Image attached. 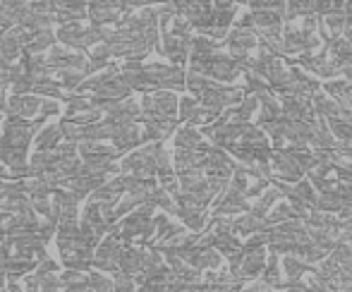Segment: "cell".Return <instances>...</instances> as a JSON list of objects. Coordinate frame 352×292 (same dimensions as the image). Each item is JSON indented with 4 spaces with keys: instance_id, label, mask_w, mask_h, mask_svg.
<instances>
[{
    "instance_id": "6da1fadb",
    "label": "cell",
    "mask_w": 352,
    "mask_h": 292,
    "mask_svg": "<svg viewBox=\"0 0 352 292\" xmlns=\"http://www.w3.org/2000/svg\"><path fill=\"white\" fill-rule=\"evenodd\" d=\"M163 144H142L140 148L130 151L120 163V175H130L137 180H156V156Z\"/></svg>"
},
{
    "instance_id": "7a4b0ae2",
    "label": "cell",
    "mask_w": 352,
    "mask_h": 292,
    "mask_svg": "<svg viewBox=\"0 0 352 292\" xmlns=\"http://www.w3.org/2000/svg\"><path fill=\"white\" fill-rule=\"evenodd\" d=\"M242 98H245V89L242 87H232V84H213L211 89H206V91L197 98V103L211 113H223L226 108L240 106Z\"/></svg>"
},
{
    "instance_id": "3957f363",
    "label": "cell",
    "mask_w": 352,
    "mask_h": 292,
    "mask_svg": "<svg viewBox=\"0 0 352 292\" xmlns=\"http://www.w3.org/2000/svg\"><path fill=\"white\" fill-rule=\"evenodd\" d=\"M56 245H58V254H60V264L67 271H82V273L91 271L94 249L84 247L79 242V237H74V240H58L56 237Z\"/></svg>"
},
{
    "instance_id": "277c9868",
    "label": "cell",
    "mask_w": 352,
    "mask_h": 292,
    "mask_svg": "<svg viewBox=\"0 0 352 292\" xmlns=\"http://www.w3.org/2000/svg\"><path fill=\"white\" fill-rule=\"evenodd\" d=\"M144 72L151 79L156 91H182L185 89V70L163 63H144Z\"/></svg>"
},
{
    "instance_id": "5b68a950",
    "label": "cell",
    "mask_w": 352,
    "mask_h": 292,
    "mask_svg": "<svg viewBox=\"0 0 352 292\" xmlns=\"http://www.w3.org/2000/svg\"><path fill=\"white\" fill-rule=\"evenodd\" d=\"M135 12V5L130 3H91L87 5V17L91 19V27H113V24H120L127 14Z\"/></svg>"
},
{
    "instance_id": "8992f818",
    "label": "cell",
    "mask_w": 352,
    "mask_h": 292,
    "mask_svg": "<svg viewBox=\"0 0 352 292\" xmlns=\"http://www.w3.org/2000/svg\"><path fill=\"white\" fill-rule=\"evenodd\" d=\"M120 251H122V242L118 240L116 232H108L98 247L94 249V261H91V269L94 271H101V273H118V264H120Z\"/></svg>"
},
{
    "instance_id": "52a82bcc",
    "label": "cell",
    "mask_w": 352,
    "mask_h": 292,
    "mask_svg": "<svg viewBox=\"0 0 352 292\" xmlns=\"http://www.w3.org/2000/svg\"><path fill=\"white\" fill-rule=\"evenodd\" d=\"M252 209V204L245 199V194L237 190H232L230 185L226 187V192L218 194L216 209H213V218H230V216H242Z\"/></svg>"
},
{
    "instance_id": "ba28073f",
    "label": "cell",
    "mask_w": 352,
    "mask_h": 292,
    "mask_svg": "<svg viewBox=\"0 0 352 292\" xmlns=\"http://www.w3.org/2000/svg\"><path fill=\"white\" fill-rule=\"evenodd\" d=\"M190 48H192V36L180 38V36H173V34H163L158 53L163 58H168L175 67H182L190 60Z\"/></svg>"
},
{
    "instance_id": "9c48e42d",
    "label": "cell",
    "mask_w": 352,
    "mask_h": 292,
    "mask_svg": "<svg viewBox=\"0 0 352 292\" xmlns=\"http://www.w3.org/2000/svg\"><path fill=\"white\" fill-rule=\"evenodd\" d=\"M269 166H271V172H274V180L285 182V185H295V182H300L302 175H305V172L295 166V161H292L290 153H287L285 148L271 153Z\"/></svg>"
},
{
    "instance_id": "30bf717a",
    "label": "cell",
    "mask_w": 352,
    "mask_h": 292,
    "mask_svg": "<svg viewBox=\"0 0 352 292\" xmlns=\"http://www.w3.org/2000/svg\"><path fill=\"white\" fill-rule=\"evenodd\" d=\"M237 163L228 156V151L223 148L211 146L206 153V163H204V175L206 177H218V180H230L232 172H235Z\"/></svg>"
},
{
    "instance_id": "8fae6325",
    "label": "cell",
    "mask_w": 352,
    "mask_h": 292,
    "mask_svg": "<svg viewBox=\"0 0 352 292\" xmlns=\"http://www.w3.org/2000/svg\"><path fill=\"white\" fill-rule=\"evenodd\" d=\"M41 108V98L36 96H8L5 101V117H22V120H34Z\"/></svg>"
},
{
    "instance_id": "7c38bea8",
    "label": "cell",
    "mask_w": 352,
    "mask_h": 292,
    "mask_svg": "<svg viewBox=\"0 0 352 292\" xmlns=\"http://www.w3.org/2000/svg\"><path fill=\"white\" fill-rule=\"evenodd\" d=\"M242 261L235 271H230L232 276L245 283V280H254L264 273V266H266V249H256V251H242Z\"/></svg>"
},
{
    "instance_id": "4fadbf2b",
    "label": "cell",
    "mask_w": 352,
    "mask_h": 292,
    "mask_svg": "<svg viewBox=\"0 0 352 292\" xmlns=\"http://www.w3.org/2000/svg\"><path fill=\"white\" fill-rule=\"evenodd\" d=\"M140 117H142V111H140V103L135 98H127V101L118 103L111 113L106 115V120L111 122L113 127H135L140 125Z\"/></svg>"
},
{
    "instance_id": "5bb4252c",
    "label": "cell",
    "mask_w": 352,
    "mask_h": 292,
    "mask_svg": "<svg viewBox=\"0 0 352 292\" xmlns=\"http://www.w3.org/2000/svg\"><path fill=\"white\" fill-rule=\"evenodd\" d=\"M91 96L98 98V101H116V103H122V101H127V98L132 96V91L125 87V84H122L120 74H113V77L103 79V82L98 84L96 89H94Z\"/></svg>"
},
{
    "instance_id": "9a60e30c",
    "label": "cell",
    "mask_w": 352,
    "mask_h": 292,
    "mask_svg": "<svg viewBox=\"0 0 352 292\" xmlns=\"http://www.w3.org/2000/svg\"><path fill=\"white\" fill-rule=\"evenodd\" d=\"M280 115L287 117V120H307L311 122L316 117L314 108H311V101H305V98L297 96H280Z\"/></svg>"
},
{
    "instance_id": "2e32d148",
    "label": "cell",
    "mask_w": 352,
    "mask_h": 292,
    "mask_svg": "<svg viewBox=\"0 0 352 292\" xmlns=\"http://www.w3.org/2000/svg\"><path fill=\"white\" fill-rule=\"evenodd\" d=\"M142 264H144V247H137V245H122V251H120V264H118V271L127 278L135 280V276L142 271Z\"/></svg>"
},
{
    "instance_id": "e0dca14e",
    "label": "cell",
    "mask_w": 352,
    "mask_h": 292,
    "mask_svg": "<svg viewBox=\"0 0 352 292\" xmlns=\"http://www.w3.org/2000/svg\"><path fill=\"white\" fill-rule=\"evenodd\" d=\"M111 142H113V148H116L120 156H122V153L135 151V148L142 146V130H140V125H135V127H118L116 135L111 137Z\"/></svg>"
},
{
    "instance_id": "ac0fdd59",
    "label": "cell",
    "mask_w": 352,
    "mask_h": 292,
    "mask_svg": "<svg viewBox=\"0 0 352 292\" xmlns=\"http://www.w3.org/2000/svg\"><path fill=\"white\" fill-rule=\"evenodd\" d=\"M19 65H22L24 74H29L34 82L51 79L56 74V70L46 63V56H19Z\"/></svg>"
},
{
    "instance_id": "d6986e66",
    "label": "cell",
    "mask_w": 352,
    "mask_h": 292,
    "mask_svg": "<svg viewBox=\"0 0 352 292\" xmlns=\"http://www.w3.org/2000/svg\"><path fill=\"white\" fill-rule=\"evenodd\" d=\"M51 46H56V34H53V29L29 32V41H27V46H24L22 56H43V51H48Z\"/></svg>"
},
{
    "instance_id": "ffe728a7",
    "label": "cell",
    "mask_w": 352,
    "mask_h": 292,
    "mask_svg": "<svg viewBox=\"0 0 352 292\" xmlns=\"http://www.w3.org/2000/svg\"><path fill=\"white\" fill-rule=\"evenodd\" d=\"M77 156L79 161H87V158H111V161H118L120 153L113 148V144H106V142H79Z\"/></svg>"
},
{
    "instance_id": "44dd1931",
    "label": "cell",
    "mask_w": 352,
    "mask_h": 292,
    "mask_svg": "<svg viewBox=\"0 0 352 292\" xmlns=\"http://www.w3.org/2000/svg\"><path fill=\"white\" fill-rule=\"evenodd\" d=\"M269 225H266L264 218L254 214H242V216H235L232 218V235H242V237H250V235H256V232H266Z\"/></svg>"
},
{
    "instance_id": "7402d4cb",
    "label": "cell",
    "mask_w": 352,
    "mask_h": 292,
    "mask_svg": "<svg viewBox=\"0 0 352 292\" xmlns=\"http://www.w3.org/2000/svg\"><path fill=\"white\" fill-rule=\"evenodd\" d=\"M34 146L36 151H56L63 142V132H60V125L53 122V125H43L41 130L34 135Z\"/></svg>"
},
{
    "instance_id": "603a6c76",
    "label": "cell",
    "mask_w": 352,
    "mask_h": 292,
    "mask_svg": "<svg viewBox=\"0 0 352 292\" xmlns=\"http://www.w3.org/2000/svg\"><path fill=\"white\" fill-rule=\"evenodd\" d=\"M309 146L314 148V151H326V153H333L336 148H338V142L331 137L324 117H316V120H314V132H311Z\"/></svg>"
},
{
    "instance_id": "cb8c5ba5",
    "label": "cell",
    "mask_w": 352,
    "mask_h": 292,
    "mask_svg": "<svg viewBox=\"0 0 352 292\" xmlns=\"http://www.w3.org/2000/svg\"><path fill=\"white\" fill-rule=\"evenodd\" d=\"M204 144V135L195 127H177L175 130V151H199Z\"/></svg>"
},
{
    "instance_id": "d4e9b609",
    "label": "cell",
    "mask_w": 352,
    "mask_h": 292,
    "mask_svg": "<svg viewBox=\"0 0 352 292\" xmlns=\"http://www.w3.org/2000/svg\"><path fill=\"white\" fill-rule=\"evenodd\" d=\"M283 199H285V201H297V204H305V206H309V209H314L316 190L311 187L309 180H300V182H295V185H290V192H287Z\"/></svg>"
},
{
    "instance_id": "484cf974",
    "label": "cell",
    "mask_w": 352,
    "mask_h": 292,
    "mask_svg": "<svg viewBox=\"0 0 352 292\" xmlns=\"http://www.w3.org/2000/svg\"><path fill=\"white\" fill-rule=\"evenodd\" d=\"M82 22H70V24H63V27H58L56 32V41H60V46L70 48V51H79V38H82L84 34Z\"/></svg>"
},
{
    "instance_id": "4316f807",
    "label": "cell",
    "mask_w": 352,
    "mask_h": 292,
    "mask_svg": "<svg viewBox=\"0 0 352 292\" xmlns=\"http://www.w3.org/2000/svg\"><path fill=\"white\" fill-rule=\"evenodd\" d=\"M175 216L182 221V227H187L190 232H204L206 227V209H177Z\"/></svg>"
},
{
    "instance_id": "83f0119b",
    "label": "cell",
    "mask_w": 352,
    "mask_h": 292,
    "mask_svg": "<svg viewBox=\"0 0 352 292\" xmlns=\"http://www.w3.org/2000/svg\"><path fill=\"white\" fill-rule=\"evenodd\" d=\"M213 249L226 259H230L237 251H242V242L232 232H213Z\"/></svg>"
},
{
    "instance_id": "f1b7e54d",
    "label": "cell",
    "mask_w": 352,
    "mask_h": 292,
    "mask_svg": "<svg viewBox=\"0 0 352 292\" xmlns=\"http://www.w3.org/2000/svg\"><path fill=\"white\" fill-rule=\"evenodd\" d=\"M36 261H27V259H8L0 261V271L5 273V278H24V276L34 273L36 271Z\"/></svg>"
},
{
    "instance_id": "f546056e",
    "label": "cell",
    "mask_w": 352,
    "mask_h": 292,
    "mask_svg": "<svg viewBox=\"0 0 352 292\" xmlns=\"http://www.w3.org/2000/svg\"><path fill=\"white\" fill-rule=\"evenodd\" d=\"M278 199H283V192L274 185V182H271V187L264 192V194L259 196V201H256V204L252 206L250 214L259 216V218H266V214H269V211L274 209L276 204H278Z\"/></svg>"
},
{
    "instance_id": "4dcf8cb0",
    "label": "cell",
    "mask_w": 352,
    "mask_h": 292,
    "mask_svg": "<svg viewBox=\"0 0 352 292\" xmlns=\"http://www.w3.org/2000/svg\"><path fill=\"white\" fill-rule=\"evenodd\" d=\"M213 27L218 29H230V24L237 17V5L235 3H213Z\"/></svg>"
},
{
    "instance_id": "1f68e13d",
    "label": "cell",
    "mask_w": 352,
    "mask_h": 292,
    "mask_svg": "<svg viewBox=\"0 0 352 292\" xmlns=\"http://www.w3.org/2000/svg\"><path fill=\"white\" fill-rule=\"evenodd\" d=\"M113 135H116V127L103 117L101 122H94V125L84 127L82 142H106V139H111Z\"/></svg>"
},
{
    "instance_id": "d6a6232c",
    "label": "cell",
    "mask_w": 352,
    "mask_h": 292,
    "mask_svg": "<svg viewBox=\"0 0 352 292\" xmlns=\"http://www.w3.org/2000/svg\"><path fill=\"white\" fill-rule=\"evenodd\" d=\"M311 266H307L302 259H297V256L287 254L283 256V273H285V280H300L305 273H309Z\"/></svg>"
},
{
    "instance_id": "836d02e7",
    "label": "cell",
    "mask_w": 352,
    "mask_h": 292,
    "mask_svg": "<svg viewBox=\"0 0 352 292\" xmlns=\"http://www.w3.org/2000/svg\"><path fill=\"white\" fill-rule=\"evenodd\" d=\"M326 127H329L331 137H333L338 144H350L352 142V122L331 117V120H326Z\"/></svg>"
},
{
    "instance_id": "e575fe53",
    "label": "cell",
    "mask_w": 352,
    "mask_h": 292,
    "mask_svg": "<svg viewBox=\"0 0 352 292\" xmlns=\"http://www.w3.org/2000/svg\"><path fill=\"white\" fill-rule=\"evenodd\" d=\"M53 79L60 84V89H67L70 93H74L79 89V84L87 79V74H84L82 70H58Z\"/></svg>"
},
{
    "instance_id": "d590c367",
    "label": "cell",
    "mask_w": 352,
    "mask_h": 292,
    "mask_svg": "<svg viewBox=\"0 0 352 292\" xmlns=\"http://www.w3.org/2000/svg\"><path fill=\"white\" fill-rule=\"evenodd\" d=\"M32 96H36V98L46 96V98H53V101H56V98H63V89L53 77L51 79H41V82H34Z\"/></svg>"
},
{
    "instance_id": "8d00e7d4",
    "label": "cell",
    "mask_w": 352,
    "mask_h": 292,
    "mask_svg": "<svg viewBox=\"0 0 352 292\" xmlns=\"http://www.w3.org/2000/svg\"><path fill=\"white\" fill-rule=\"evenodd\" d=\"M216 82H211V79L201 77V74H192V72H185V89L190 91L192 98H199L201 93L206 91V89H211Z\"/></svg>"
},
{
    "instance_id": "74e56055",
    "label": "cell",
    "mask_w": 352,
    "mask_h": 292,
    "mask_svg": "<svg viewBox=\"0 0 352 292\" xmlns=\"http://www.w3.org/2000/svg\"><path fill=\"white\" fill-rule=\"evenodd\" d=\"M285 151L290 153V158L295 161V166L300 168L302 172H309L311 168L316 166L314 151H309V148H285Z\"/></svg>"
},
{
    "instance_id": "f35d334b",
    "label": "cell",
    "mask_w": 352,
    "mask_h": 292,
    "mask_svg": "<svg viewBox=\"0 0 352 292\" xmlns=\"http://www.w3.org/2000/svg\"><path fill=\"white\" fill-rule=\"evenodd\" d=\"M266 225H280V223H287V221H295V216H292V209L287 201H280V204H276L274 209L266 214Z\"/></svg>"
},
{
    "instance_id": "ab89813d",
    "label": "cell",
    "mask_w": 352,
    "mask_h": 292,
    "mask_svg": "<svg viewBox=\"0 0 352 292\" xmlns=\"http://www.w3.org/2000/svg\"><path fill=\"white\" fill-rule=\"evenodd\" d=\"M87 285L91 292H113V278L106 273H101V271H89Z\"/></svg>"
},
{
    "instance_id": "60d3db41",
    "label": "cell",
    "mask_w": 352,
    "mask_h": 292,
    "mask_svg": "<svg viewBox=\"0 0 352 292\" xmlns=\"http://www.w3.org/2000/svg\"><path fill=\"white\" fill-rule=\"evenodd\" d=\"M32 87H34V79L22 72L19 77H14L12 82H10V91H12L10 96H29Z\"/></svg>"
},
{
    "instance_id": "b9f144b4",
    "label": "cell",
    "mask_w": 352,
    "mask_h": 292,
    "mask_svg": "<svg viewBox=\"0 0 352 292\" xmlns=\"http://www.w3.org/2000/svg\"><path fill=\"white\" fill-rule=\"evenodd\" d=\"M60 132H63V142H72V144H79L84 137V127H79L77 122H70V120H60Z\"/></svg>"
},
{
    "instance_id": "7bdbcfd3",
    "label": "cell",
    "mask_w": 352,
    "mask_h": 292,
    "mask_svg": "<svg viewBox=\"0 0 352 292\" xmlns=\"http://www.w3.org/2000/svg\"><path fill=\"white\" fill-rule=\"evenodd\" d=\"M58 280H60L63 288H79V285H87V273H82V271H63L60 276H58Z\"/></svg>"
},
{
    "instance_id": "ee69618b",
    "label": "cell",
    "mask_w": 352,
    "mask_h": 292,
    "mask_svg": "<svg viewBox=\"0 0 352 292\" xmlns=\"http://www.w3.org/2000/svg\"><path fill=\"white\" fill-rule=\"evenodd\" d=\"M197 106H199V103H197V98H192V96L177 98V122H187V120H190V115L195 113Z\"/></svg>"
},
{
    "instance_id": "f6af8a7d",
    "label": "cell",
    "mask_w": 352,
    "mask_h": 292,
    "mask_svg": "<svg viewBox=\"0 0 352 292\" xmlns=\"http://www.w3.org/2000/svg\"><path fill=\"white\" fill-rule=\"evenodd\" d=\"M261 91H269V84H266L261 77H254V74H245V93H252V96H256V93H261Z\"/></svg>"
},
{
    "instance_id": "bcb514c9",
    "label": "cell",
    "mask_w": 352,
    "mask_h": 292,
    "mask_svg": "<svg viewBox=\"0 0 352 292\" xmlns=\"http://www.w3.org/2000/svg\"><path fill=\"white\" fill-rule=\"evenodd\" d=\"M269 245V235L266 232H256V235H250V240L242 245V251H256V249H264Z\"/></svg>"
},
{
    "instance_id": "7dc6e473",
    "label": "cell",
    "mask_w": 352,
    "mask_h": 292,
    "mask_svg": "<svg viewBox=\"0 0 352 292\" xmlns=\"http://www.w3.org/2000/svg\"><path fill=\"white\" fill-rule=\"evenodd\" d=\"M135 280L127 278V276H122L120 271L118 273H113V292H135Z\"/></svg>"
},
{
    "instance_id": "c3c4849f",
    "label": "cell",
    "mask_w": 352,
    "mask_h": 292,
    "mask_svg": "<svg viewBox=\"0 0 352 292\" xmlns=\"http://www.w3.org/2000/svg\"><path fill=\"white\" fill-rule=\"evenodd\" d=\"M271 187V182L269 180H256V182H252L250 187H247V192H245V199L250 201V199H259L261 194H264L266 190Z\"/></svg>"
},
{
    "instance_id": "681fc988",
    "label": "cell",
    "mask_w": 352,
    "mask_h": 292,
    "mask_svg": "<svg viewBox=\"0 0 352 292\" xmlns=\"http://www.w3.org/2000/svg\"><path fill=\"white\" fill-rule=\"evenodd\" d=\"M58 113H60V103L53 101V98H41V108H38V115L51 117V115H58Z\"/></svg>"
},
{
    "instance_id": "f907efd6",
    "label": "cell",
    "mask_w": 352,
    "mask_h": 292,
    "mask_svg": "<svg viewBox=\"0 0 352 292\" xmlns=\"http://www.w3.org/2000/svg\"><path fill=\"white\" fill-rule=\"evenodd\" d=\"M56 153L60 158H77V144H72V142H60V146L56 148Z\"/></svg>"
},
{
    "instance_id": "816d5d0a",
    "label": "cell",
    "mask_w": 352,
    "mask_h": 292,
    "mask_svg": "<svg viewBox=\"0 0 352 292\" xmlns=\"http://www.w3.org/2000/svg\"><path fill=\"white\" fill-rule=\"evenodd\" d=\"M58 271H60V266L56 264V261L53 259H46V261H41V264L36 266V271H34V273H58Z\"/></svg>"
},
{
    "instance_id": "f5cc1de1",
    "label": "cell",
    "mask_w": 352,
    "mask_h": 292,
    "mask_svg": "<svg viewBox=\"0 0 352 292\" xmlns=\"http://www.w3.org/2000/svg\"><path fill=\"white\" fill-rule=\"evenodd\" d=\"M338 74H343V82H348V84H352V67H350V65L340 67V70H338Z\"/></svg>"
},
{
    "instance_id": "db71d44e",
    "label": "cell",
    "mask_w": 352,
    "mask_h": 292,
    "mask_svg": "<svg viewBox=\"0 0 352 292\" xmlns=\"http://www.w3.org/2000/svg\"><path fill=\"white\" fill-rule=\"evenodd\" d=\"M63 292H91L89 285H79V288H63Z\"/></svg>"
},
{
    "instance_id": "11a10c76",
    "label": "cell",
    "mask_w": 352,
    "mask_h": 292,
    "mask_svg": "<svg viewBox=\"0 0 352 292\" xmlns=\"http://www.w3.org/2000/svg\"><path fill=\"white\" fill-rule=\"evenodd\" d=\"M5 218H8V214H3V211H0V227H3V223H5Z\"/></svg>"
},
{
    "instance_id": "9f6ffc18",
    "label": "cell",
    "mask_w": 352,
    "mask_h": 292,
    "mask_svg": "<svg viewBox=\"0 0 352 292\" xmlns=\"http://www.w3.org/2000/svg\"><path fill=\"white\" fill-rule=\"evenodd\" d=\"M5 172H8V170H5L3 163H0V180H3V177H5Z\"/></svg>"
}]
</instances>
